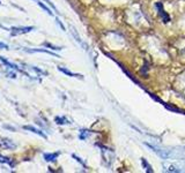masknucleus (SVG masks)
Here are the masks:
<instances>
[{
  "mask_svg": "<svg viewBox=\"0 0 185 173\" xmlns=\"http://www.w3.org/2000/svg\"><path fill=\"white\" fill-rule=\"evenodd\" d=\"M31 30H34V27H13V28H11V34L12 36H15V35L28 34Z\"/></svg>",
  "mask_w": 185,
  "mask_h": 173,
  "instance_id": "nucleus-1",
  "label": "nucleus"
},
{
  "mask_svg": "<svg viewBox=\"0 0 185 173\" xmlns=\"http://www.w3.org/2000/svg\"><path fill=\"white\" fill-rule=\"evenodd\" d=\"M0 147L5 148V149H9V150H14V149H16V144L13 143V141L9 139L4 137V139L0 140Z\"/></svg>",
  "mask_w": 185,
  "mask_h": 173,
  "instance_id": "nucleus-2",
  "label": "nucleus"
},
{
  "mask_svg": "<svg viewBox=\"0 0 185 173\" xmlns=\"http://www.w3.org/2000/svg\"><path fill=\"white\" fill-rule=\"evenodd\" d=\"M0 61H1V63H4V65H6V66H7V67H8V68H9V69H14V70H19L20 73L26 74V73H24V72H23V70H22V69L19 68V66H17V65H15V63H12L11 61H9V60H7L6 58L1 57V56H0ZM26 75H28V74H26Z\"/></svg>",
  "mask_w": 185,
  "mask_h": 173,
  "instance_id": "nucleus-3",
  "label": "nucleus"
},
{
  "mask_svg": "<svg viewBox=\"0 0 185 173\" xmlns=\"http://www.w3.org/2000/svg\"><path fill=\"white\" fill-rule=\"evenodd\" d=\"M24 52H28V53H35V52H42V53H48V54H51L53 57L56 58H60V56L56 54L54 52H51L49 50H45V49H23Z\"/></svg>",
  "mask_w": 185,
  "mask_h": 173,
  "instance_id": "nucleus-4",
  "label": "nucleus"
},
{
  "mask_svg": "<svg viewBox=\"0 0 185 173\" xmlns=\"http://www.w3.org/2000/svg\"><path fill=\"white\" fill-rule=\"evenodd\" d=\"M156 7H157V9H159V14L161 15V17L163 19V21L164 22H169L170 21V17H169V15H167V14L164 13L163 6H162V4H161V2H156Z\"/></svg>",
  "mask_w": 185,
  "mask_h": 173,
  "instance_id": "nucleus-5",
  "label": "nucleus"
},
{
  "mask_svg": "<svg viewBox=\"0 0 185 173\" xmlns=\"http://www.w3.org/2000/svg\"><path fill=\"white\" fill-rule=\"evenodd\" d=\"M23 129H26V131H30V132H32V133L37 134V135H39V136L44 137V139H48L46 134H44V133H43L41 129H37V128H35V127H32V126H23Z\"/></svg>",
  "mask_w": 185,
  "mask_h": 173,
  "instance_id": "nucleus-6",
  "label": "nucleus"
},
{
  "mask_svg": "<svg viewBox=\"0 0 185 173\" xmlns=\"http://www.w3.org/2000/svg\"><path fill=\"white\" fill-rule=\"evenodd\" d=\"M71 32H72V35H73V37L75 38V41L79 43L81 46H83L85 47V50H87V45H86L85 43L81 41V38H80V36L78 35V32H76V30L74 29V27L73 26H71Z\"/></svg>",
  "mask_w": 185,
  "mask_h": 173,
  "instance_id": "nucleus-7",
  "label": "nucleus"
},
{
  "mask_svg": "<svg viewBox=\"0 0 185 173\" xmlns=\"http://www.w3.org/2000/svg\"><path fill=\"white\" fill-rule=\"evenodd\" d=\"M58 69L61 72V73H64L65 75H67V76H71V77H80V79H82V75L81 74H75V73H72L71 70H68V69L64 68V67H58Z\"/></svg>",
  "mask_w": 185,
  "mask_h": 173,
  "instance_id": "nucleus-8",
  "label": "nucleus"
},
{
  "mask_svg": "<svg viewBox=\"0 0 185 173\" xmlns=\"http://www.w3.org/2000/svg\"><path fill=\"white\" fill-rule=\"evenodd\" d=\"M59 152H53V153H44L43 157L46 162H56V159L58 158Z\"/></svg>",
  "mask_w": 185,
  "mask_h": 173,
  "instance_id": "nucleus-9",
  "label": "nucleus"
},
{
  "mask_svg": "<svg viewBox=\"0 0 185 173\" xmlns=\"http://www.w3.org/2000/svg\"><path fill=\"white\" fill-rule=\"evenodd\" d=\"M0 163H2V164H8L11 168H14V166H15V163L13 162L11 158L5 157V156H2V155H0Z\"/></svg>",
  "mask_w": 185,
  "mask_h": 173,
  "instance_id": "nucleus-10",
  "label": "nucleus"
},
{
  "mask_svg": "<svg viewBox=\"0 0 185 173\" xmlns=\"http://www.w3.org/2000/svg\"><path fill=\"white\" fill-rule=\"evenodd\" d=\"M54 121H56L58 125H66V124H69L68 120H67L65 117H56V118H54Z\"/></svg>",
  "mask_w": 185,
  "mask_h": 173,
  "instance_id": "nucleus-11",
  "label": "nucleus"
},
{
  "mask_svg": "<svg viewBox=\"0 0 185 173\" xmlns=\"http://www.w3.org/2000/svg\"><path fill=\"white\" fill-rule=\"evenodd\" d=\"M37 4H38V5L41 6V7H42L43 9H44V11H45V12H46V13H48L49 15H53V13H52V12H51V9H50L49 7H46V6L44 5L43 2H41V1H38V0H37Z\"/></svg>",
  "mask_w": 185,
  "mask_h": 173,
  "instance_id": "nucleus-12",
  "label": "nucleus"
},
{
  "mask_svg": "<svg viewBox=\"0 0 185 173\" xmlns=\"http://www.w3.org/2000/svg\"><path fill=\"white\" fill-rule=\"evenodd\" d=\"M44 46L50 47V49H52V50H54V51H60V50H63V47L61 46H54V45L50 44V43H44Z\"/></svg>",
  "mask_w": 185,
  "mask_h": 173,
  "instance_id": "nucleus-13",
  "label": "nucleus"
},
{
  "mask_svg": "<svg viewBox=\"0 0 185 173\" xmlns=\"http://www.w3.org/2000/svg\"><path fill=\"white\" fill-rule=\"evenodd\" d=\"M141 163L143 164V166L146 168V171H147V172H153V170H152V166H149V165H148L147 160H146L145 158H141Z\"/></svg>",
  "mask_w": 185,
  "mask_h": 173,
  "instance_id": "nucleus-14",
  "label": "nucleus"
},
{
  "mask_svg": "<svg viewBox=\"0 0 185 173\" xmlns=\"http://www.w3.org/2000/svg\"><path fill=\"white\" fill-rule=\"evenodd\" d=\"M31 69L32 70H35L36 73L38 74H43V75H46V72H44V70H42V69L37 68V67H35V66H31Z\"/></svg>",
  "mask_w": 185,
  "mask_h": 173,
  "instance_id": "nucleus-15",
  "label": "nucleus"
},
{
  "mask_svg": "<svg viewBox=\"0 0 185 173\" xmlns=\"http://www.w3.org/2000/svg\"><path fill=\"white\" fill-rule=\"evenodd\" d=\"M45 1H46V2H48V5H50V6H51V8H52L53 11L56 12V13H57V14H59L58 9H57V8H56V6L53 5V4H52V2H51V1H50V0H45Z\"/></svg>",
  "mask_w": 185,
  "mask_h": 173,
  "instance_id": "nucleus-16",
  "label": "nucleus"
},
{
  "mask_svg": "<svg viewBox=\"0 0 185 173\" xmlns=\"http://www.w3.org/2000/svg\"><path fill=\"white\" fill-rule=\"evenodd\" d=\"M87 131H81V134H80V139L81 140H85V139H87V136H88V133H86Z\"/></svg>",
  "mask_w": 185,
  "mask_h": 173,
  "instance_id": "nucleus-17",
  "label": "nucleus"
},
{
  "mask_svg": "<svg viewBox=\"0 0 185 173\" xmlns=\"http://www.w3.org/2000/svg\"><path fill=\"white\" fill-rule=\"evenodd\" d=\"M4 128H5V129H8V131H12V132H16L15 127H12V126H9V125H4Z\"/></svg>",
  "mask_w": 185,
  "mask_h": 173,
  "instance_id": "nucleus-18",
  "label": "nucleus"
},
{
  "mask_svg": "<svg viewBox=\"0 0 185 173\" xmlns=\"http://www.w3.org/2000/svg\"><path fill=\"white\" fill-rule=\"evenodd\" d=\"M0 49H1V50H8V45L5 44V43L0 42Z\"/></svg>",
  "mask_w": 185,
  "mask_h": 173,
  "instance_id": "nucleus-19",
  "label": "nucleus"
},
{
  "mask_svg": "<svg viewBox=\"0 0 185 173\" xmlns=\"http://www.w3.org/2000/svg\"><path fill=\"white\" fill-rule=\"evenodd\" d=\"M7 76H8V77H12V79H15L16 77V74L15 73H12L11 70H9V72H7Z\"/></svg>",
  "mask_w": 185,
  "mask_h": 173,
  "instance_id": "nucleus-20",
  "label": "nucleus"
},
{
  "mask_svg": "<svg viewBox=\"0 0 185 173\" xmlns=\"http://www.w3.org/2000/svg\"><path fill=\"white\" fill-rule=\"evenodd\" d=\"M72 157L75 158V159H76V160H78V162H79V163H81L82 165H86L85 163H83V162H82V160H81V158H79V157H78V156H76V155H74V153H73V155H72Z\"/></svg>",
  "mask_w": 185,
  "mask_h": 173,
  "instance_id": "nucleus-21",
  "label": "nucleus"
},
{
  "mask_svg": "<svg viewBox=\"0 0 185 173\" xmlns=\"http://www.w3.org/2000/svg\"><path fill=\"white\" fill-rule=\"evenodd\" d=\"M56 22H57V23H58L59 26H60V28H61V30H64V31H65V27L63 26V23H61V22L59 21L58 19H56Z\"/></svg>",
  "mask_w": 185,
  "mask_h": 173,
  "instance_id": "nucleus-22",
  "label": "nucleus"
},
{
  "mask_svg": "<svg viewBox=\"0 0 185 173\" xmlns=\"http://www.w3.org/2000/svg\"><path fill=\"white\" fill-rule=\"evenodd\" d=\"M0 5H1V1H0Z\"/></svg>",
  "mask_w": 185,
  "mask_h": 173,
  "instance_id": "nucleus-23",
  "label": "nucleus"
}]
</instances>
